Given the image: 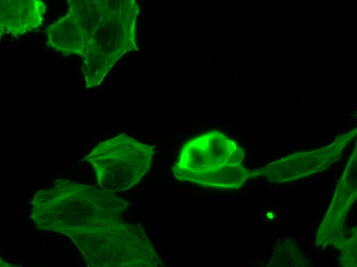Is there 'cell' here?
Instances as JSON below:
<instances>
[{
	"label": "cell",
	"mask_w": 357,
	"mask_h": 267,
	"mask_svg": "<svg viewBox=\"0 0 357 267\" xmlns=\"http://www.w3.org/2000/svg\"><path fill=\"white\" fill-rule=\"evenodd\" d=\"M154 147L123 134L101 143L90 159L103 186L124 191L139 183L149 171Z\"/></svg>",
	"instance_id": "obj_1"
},
{
	"label": "cell",
	"mask_w": 357,
	"mask_h": 267,
	"mask_svg": "<svg viewBox=\"0 0 357 267\" xmlns=\"http://www.w3.org/2000/svg\"><path fill=\"white\" fill-rule=\"evenodd\" d=\"M243 158L242 149L233 140L220 132L212 131L188 140L172 169L179 180L191 174L240 164Z\"/></svg>",
	"instance_id": "obj_2"
},
{
	"label": "cell",
	"mask_w": 357,
	"mask_h": 267,
	"mask_svg": "<svg viewBox=\"0 0 357 267\" xmlns=\"http://www.w3.org/2000/svg\"><path fill=\"white\" fill-rule=\"evenodd\" d=\"M249 175L240 164L226 165L214 170L185 176L179 181L206 187L232 189L240 187Z\"/></svg>",
	"instance_id": "obj_3"
}]
</instances>
